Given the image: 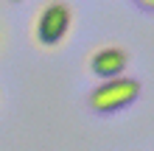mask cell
<instances>
[{"label": "cell", "mask_w": 154, "mask_h": 151, "mask_svg": "<svg viewBox=\"0 0 154 151\" xmlns=\"http://www.w3.org/2000/svg\"><path fill=\"white\" fill-rule=\"evenodd\" d=\"M140 95V81L137 78H126V76H118L104 81L101 87H95L93 95H90V106L95 112H115L121 106L132 104L134 98Z\"/></svg>", "instance_id": "6da1fadb"}, {"label": "cell", "mask_w": 154, "mask_h": 151, "mask_svg": "<svg viewBox=\"0 0 154 151\" xmlns=\"http://www.w3.org/2000/svg\"><path fill=\"white\" fill-rule=\"evenodd\" d=\"M70 31V8L62 0H53L42 8V14L37 17V39L42 45H56L67 37Z\"/></svg>", "instance_id": "7a4b0ae2"}, {"label": "cell", "mask_w": 154, "mask_h": 151, "mask_svg": "<svg viewBox=\"0 0 154 151\" xmlns=\"http://www.w3.org/2000/svg\"><path fill=\"white\" fill-rule=\"evenodd\" d=\"M126 62H129V53H126L123 48H101L93 56V62H90V67H93L95 76L101 78H118L126 70Z\"/></svg>", "instance_id": "3957f363"}, {"label": "cell", "mask_w": 154, "mask_h": 151, "mask_svg": "<svg viewBox=\"0 0 154 151\" xmlns=\"http://www.w3.org/2000/svg\"><path fill=\"white\" fill-rule=\"evenodd\" d=\"M140 6H146V8H154V0H140Z\"/></svg>", "instance_id": "277c9868"}, {"label": "cell", "mask_w": 154, "mask_h": 151, "mask_svg": "<svg viewBox=\"0 0 154 151\" xmlns=\"http://www.w3.org/2000/svg\"><path fill=\"white\" fill-rule=\"evenodd\" d=\"M11 3H23V0H11Z\"/></svg>", "instance_id": "5b68a950"}]
</instances>
